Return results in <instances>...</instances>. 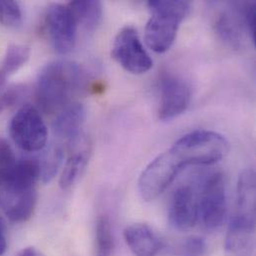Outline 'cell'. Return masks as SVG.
I'll list each match as a JSON object with an SVG mask.
<instances>
[{"instance_id": "cell-1", "label": "cell", "mask_w": 256, "mask_h": 256, "mask_svg": "<svg viewBox=\"0 0 256 256\" xmlns=\"http://www.w3.org/2000/svg\"><path fill=\"white\" fill-rule=\"evenodd\" d=\"M86 74L76 62L57 60L45 65L36 84V100L45 113H55L70 104L84 87Z\"/></svg>"}, {"instance_id": "cell-2", "label": "cell", "mask_w": 256, "mask_h": 256, "mask_svg": "<svg viewBox=\"0 0 256 256\" xmlns=\"http://www.w3.org/2000/svg\"><path fill=\"white\" fill-rule=\"evenodd\" d=\"M152 13L144 29V41L156 53L166 52L174 44L178 30L190 12L188 1L148 2Z\"/></svg>"}, {"instance_id": "cell-3", "label": "cell", "mask_w": 256, "mask_h": 256, "mask_svg": "<svg viewBox=\"0 0 256 256\" xmlns=\"http://www.w3.org/2000/svg\"><path fill=\"white\" fill-rule=\"evenodd\" d=\"M178 166L184 168L192 164H212L228 154L230 142L216 132L198 130L178 138L168 148Z\"/></svg>"}, {"instance_id": "cell-4", "label": "cell", "mask_w": 256, "mask_h": 256, "mask_svg": "<svg viewBox=\"0 0 256 256\" xmlns=\"http://www.w3.org/2000/svg\"><path fill=\"white\" fill-rule=\"evenodd\" d=\"M228 214L226 182L224 176L214 172L204 180L198 196V220L208 232L218 230Z\"/></svg>"}, {"instance_id": "cell-5", "label": "cell", "mask_w": 256, "mask_h": 256, "mask_svg": "<svg viewBox=\"0 0 256 256\" xmlns=\"http://www.w3.org/2000/svg\"><path fill=\"white\" fill-rule=\"evenodd\" d=\"M9 134L14 144L24 152H36L47 144L48 130L39 111L31 106H22L11 119Z\"/></svg>"}, {"instance_id": "cell-6", "label": "cell", "mask_w": 256, "mask_h": 256, "mask_svg": "<svg viewBox=\"0 0 256 256\" xmlns=\"http://www.w3.org/2000/svg\"><path fill=\"white\" fill-rule=\"evenodd\" d=\"M112 56L132 74H144L152 67V60L132 26H126L118 32L112 46Z\"/></svg>"}, {"instance_id": "cell-7", "label": "cell", "mask_w": 256, "mask_h": 256, "mask_svg": "<svg viewBox=\"0 0 256 256\" xmlns=\"http://www.w3.org/2000/svg\"><path fill=\"white\" fill-rule=\"evenodd\" d=\"M180 170L168 150L158 154L146 166L138 178V192L142 198L152 202L158 198Z\"/></svg>"}, {"instance_id": "cell-8", "label": "cell", "mask_w": 256, "mask_h": 256, "mask_svg": "<svg viewBox=\"0 0 256 256\" xmlns=\"http://www.w3.org/2000/svg\"><path fill=\"white\" fill-rule=\"evenodd\" d=\"M44 31L59 54L70 53L76 45L77 24L67 5L52 4L44 15Z\"/></svg>"}, {"instance_id": "cell-9", "label": "cell", "mask_w": 256, "mask_h": 256, "mask_svg": "<svg viewBox=\"0 0 256 256\" xmlns=\"http://www.w3.org/2000/svg\"><path fill=\"white\" fill-rule=\"evenodd\" d=\"M160 101L158 119L172 120L184 114L190 103V88L186 81L170 72H164L160 79Z\"/></svg>"}, {"instance_id": "cell-10", "label": "cell", "mask_w": 256, "mask_h": 256, "mask_svg": "<svg viewBox=\"0 0 256 256\" xmlns=\"http://www.w3.org/2000/svg\"><path fill=\"white\" fill-rule=\"evenodd\" d=\"M172 226L180 232L192 230L198 222V196L194 188L184 184L176 188L168 208Z\"/></svg>"}, {"instance_id": "cell-11", "label": "cell", "mask_w": 256, "mask_h": 256, "mask_svg": "<svg viewBox=\"0 0 256 256\" xmlns=\"http://www.w3.org/2000/svg\"><path fill=\"white\" fill-rule=\"evenodd\" d=\"M86 116V109L80 103H72L62 109L52 124L53 134L58 142L68 150L79 142Z\"/></svg>"}, {"instance_id": "cell-12", "label": "cell", "mask_w": 256, "mask_h": 256, "mask_svg": "<svg viewBox=\"0 0 256 256\" xmlns=\"http://www.w3.org/2000/svg\"><path fill=\"white\" fill-rule=\"evenodd\" d=\"M254 250L256 224L234 216L226 238V256H252Z\"/></svg>"}, {"instance_id": "cell-13", "label": "cell", "mask_w": 256, "mask_h": 256, "mask_svg": "<svg viewBox=\"0 0 256 256\" xmlns=\"http://www.w3.org/2000/svg\"><path fill=\"white\" fill-rule=\"evenodd\" d=\"M124 238L136 256H156L164 246L158 236L144 224H132L127 226Z\"/></svg>"}, {"instance_id": "cell-14", "label": "cell", "mask_w": 256, "mask_h": 256, "mask_svg": "<svg viewBox=\"0 0 256 256\" xmlns=\"http://www.w3.org/2000/svg\"><path fill=\"white\" fill-rule=\"evenodd\" d=\"M68 150L70 154L64 164L59 180L62 190H69L78 182L89 162L91 152L90 146L86 142H81V140Z\"/></svg>"}, {"instance_id": "cell-15", "label": "cell", "mask_w": 256, "mask_h": 256, "mask_svg": "<svg viewBox=\"0 0 256 256\" xmlns=\"http://www.w3.org/2000/svg\"><path fill=\"white\" fill-rule=\"evenodd\" d=\"M234 216L256 224V172L252 168L246 170L240 176Z\"/></svg>"}, {"instance_id": "cell-16", "label": "cell", "mask_w": 256, "mask_h": 256, "mask_svg": "<svg viewBox=\"0 0 256 256\" xmlns=\"http://www.w3.org/2000/svg\"><path fill=\"white\" fill-rule=\"evenodd\" d=\"M240 11H222L216 18L214 28L218 35L226 43L234 48H240L242 44L244 29L246 27L242 8L240 4Z\"/></svg>"}, {"instance_id": "cell-17", "label": "cell", "mask_w": 256, "mask_h": 256, "mask_svg": "<svg viewBox=\"0 0 256 256\" xmlns=\"http://www.w3.org/2000/svg\"><path fill=\"white\" fill-rule=\"evenodd\" d=\"M77 26L87 31H95L103 19V5L95 0H76L67 4Z\"/></svg>"}, {"instance_id": "cell-18", "label": "cell", "mask_w": 256, "mask_h": 256, "mask_svg": "<svg viewBox=\"0 0 256 256\" xmlns=\"http://www.w3.org/2000/svg\"><path fill=\"white\" fill-rule=\"evenodd\" d=\"M114 236L109 218H98L95 230V256H111L114 250Z\"/></svg>"}, {"instance_id": "cell-19", "label": "cell", "mask_w": 256, "mask_h": 256, "mask_svg": "<svg viewBox=\"0 0 256 256\" xmlns=\"http://www.w3.org/2000/svg\"><path fill=\"white\" fill-rule=\"evenodd\" d=\"M65 146L59 142L52 144L45 152L41 162V178L44 182H49L57 174L65 156Z\"/></svg>"}, {"instance_id": "cell-20", "label": "cell", "mask_w": 256, "mask_h": 256, "mask_svg": "<svg viewBox=\"0 0 256 256\" xmlns=\"http://www.w3.org/2000/svg\"><path fill=\"white\" fill-rule=\"evenodd\" d=\"M30 57V49L25 45L11 44L7 47L0 72L6 77L18 71Z\"/></svg>"}, {"instance_id": "cell-21", "label": "cell", "mask_w": 256, "mask_h": 256, "mask_svg": "<svg viewBox=\"0 0 256 256\" xmlns=\"http://www.w3.org/2000/svg\"><path fill=\"white\" fill-rule=\"evenodd\" d=\"M0 23L6 27L16 28L22 23V11L18 2L0 0Z\"/></svg>"}, {"instance_id": "cell-22", "label": "cell", "mask_w": 256, "mask_h": 256, "mask_svg": "<svg viewBox=\"0 0 256 256\" xmlns=\"http://www.w3.org/2000/svg\"><path fill=\"white\" fill-rule=\"evenodd\" d=\"M206 252L208 246L204 238L190 236L176 246L174 256H206Z\"/></svg>"}, {"instance_id": "cell-23", "label": "cell", "mask_w": 256, "mask_h": 256, "mask_svg": "<svg viewBox=\"0 0 256 256\" xmlns=\"http://www.w3.org/2000/svg\"><path fill=\"white\" fill-rule=\"evenodd\" d=\"M246 29L248 32L254 44L256 42V5L254 2L240 4Z\"/></svg>"}, {"instance_id": "cell-24", "label": "cell", "mask_w": 256, "mask_h": 256, "mask_svg": "<svg viewBox=\"0 0 256 256\" xmlns=\"http://www.w3.org/2000/svg\"><path fill=\"white\" fill-rule=\"evenodd\" d=\"M23 95H25V88L20 86L12 87L2 93L0 95V114L17 102H19Z\"/></svg>"}, {"instance_id": "cell-25", "label": "cell", "mask_w": 256, "mask_h": 256, "mask_svg": "<svg viewBox=\"0 0 256 256\" xmlns=\"http://www.w3.org/2000/svg\"><path fill=\"white\" fill-rule=\"evenodd\" d=\"M15 156H16L14 154V152L9 142L6 140L0 138V166L11 160Z\"/></svg>"}, {"instance_id": "cell-26", "label": "cell", "mask_w": 256, "mask_h": 256, "mask_svg": "<svg viewBox=\"0 0 256 256\" xmlns=\"http://www.w3.org/2000/svg\"><path fill=\"white\" fill-rule=\"evenodd\" d=\"M7 250L6 226L4 220L0 218V256H3Z\"/></svg>"}, {"instance_id": "cell-27", "label": "cell", "mask_w": 256, "mask_h": 256, "mask_svg": "<svg viewBox=\"0 0 256 256\" xmlns=\"http://www.w3.org/2000/svg\"><path fill=\"white\" fill-rule=\"evenodd\" d=\"M16 256H44V254L35 248H25Z\"/></svg>"}, {"instance_id": "cell-28", "label": "cell", "mask_w": 256, "mask_h": 256, "mask_svg": "<svg viewBox=\"0 0 256 256\" xmlns=\"http://www.w3.org/2000/svg\"><path fill=\"white\" fill-rule=\"evenodd\" d=\"M6 76L3 75L1 72H0V91L3 89V87L5 86V83H6Z\"/></svg>"}]
</instances>
